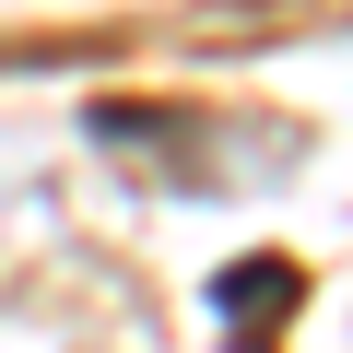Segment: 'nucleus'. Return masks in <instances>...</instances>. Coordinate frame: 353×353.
<instances>
[{
    "label": "nucleus",
    "instance_id": "nucleus-1",
    "mask_svg": "<svg viewBox=\"0 0 353 353\" xmlns=\"http://www.w3.org/2000/svg\"><path fill=\"white\" fill-rule=\"evenodd\" d=\"M294 294H306V271H294V259H236V271L212 283V306L236 318V353H271V318H283Z\"/></svg>",
    "mask_w": 353,
    "mask_h": 353
}]
</instances>
